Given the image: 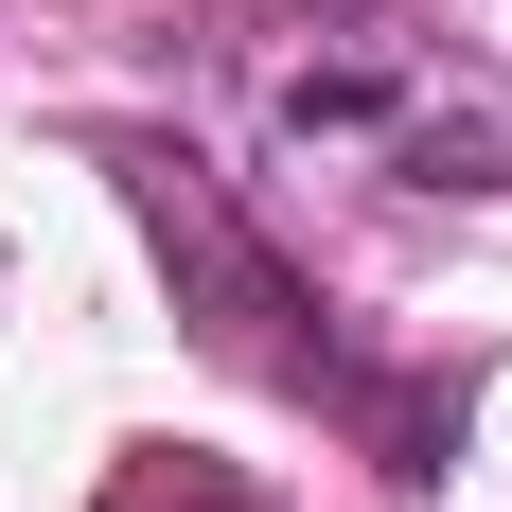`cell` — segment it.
<instances>
[{
	"mask_svg": "<svg viewBox=\"0 0 512 512\" xmlns=\"http://www.w3.org/2000/svg\"><path fill=\"white\" fill-rule=\"evenodd\" d=\"M265 124L301 159H371V142H424V159H460V177H495V124H477V89H442L389 18H336L318 53H283L265 71Z\"/></svg>",
	"mask_w": 512,
	"mask_h": 512,
	"instance_id": "obj_1",
	"label": "cell"
},
{
	"mask_svg": "<svg viewBox=\"0 0 512 512\" xmlns=\"http://www.w3.org/2000/svg\"><path fill=\"white\" fill-rule=\"evenodd\" d=\"M106 512H248V477H212V460H124Z\"/></svg>",
	"mask_w": 512,
	"mask_h": 512,
	"instance_id": "obj_2",
	"label": "cell"
}]
</instances>
